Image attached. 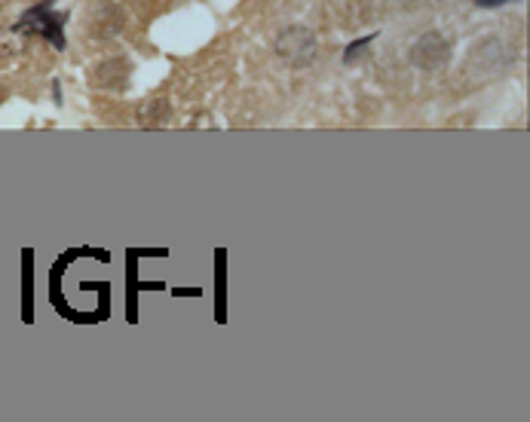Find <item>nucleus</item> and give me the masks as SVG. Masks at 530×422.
Wrapping results in <instances>:
<instances>
[{
    "label": "nucleus",
    "mask_w": 530,
    "mask_h": 422,
    "mask_svg": "<svg viewBox=\"0 0 530 422\" xmlns=\"http://www.w3.org/2000/svg\"><path fill=\"white\" fill-rule=\"evenodd\" d=\"M53 98H55V104H61V86L59 83H53Z\"/></svg>",
    "instance_id": "6e6552de"
},
{
    "label": "nucleus",
    "mask_w": 530,
    "mask_h": 422,
    "mask_svg": "<svg viewBox=\"0 0 530 422\" xmlns=\"http://www.w3.org/2000/svg\"><path fill=\"white\" fill-rule=\"evenodd\" d=\"M273 52L288 68H310L319 52V37L310 25H288L273 40Z\"/></svg>",
    "instance_id": "f03ea898"
},
{
    "label": "nucleus",
    "mask_w": 530,
    "mask_h": 422,
    "mask_svg": "<svg viewBox=\"0 0 530 422\" xmlns=\"http://www.w3.org/2000/svg\"><path fill=\"white\" fill-rule=\"evenodd\" d=\"M414 68L426 70V74H438L451 64V43L442 31H423L420 37L411 43V52H408Z\"/></svg>",
    "instance_id": "20e7f679"
},
{
    "label": "nucleus",
    "mask_w": 530,
    "mask_h": 422,
    "mask_svg": "<svg viewBox=\"0 0 530 422\" xmlns=\"http://www.w3.org/2000/svg\"><path fill=\"white\" fill-rule=\"evenodd\" d=\"M506 3H518V0H475L478 10H497V6H506Z\"/></svg>",
    "instance_id": "0eeeda50"
},
{
    "label": "nucleus",
    "mask_w": 530,
    "mask_h": 422,
    "mask_svg": "<svg viewBox=\"0 0 530 422\" xmlns=\"http://www.w3.org/2000/svg\"><path fill=\"white\" fill-rule=\"evenodd\" d=\"M126 77H129V70H120V74L114 70V59L104 61L102 68L95 70V80L102 83V86H114V83H117V86H123V83H126Z\"/></svg>",
    "instance_id": "39448f33"
},
{
    "label": "nucleus",
    "mask_w": 530,
    "mask_h": 422,
    "mask_svg": "<svg viewBox=\"0 0 530 422\" xmlns=\"http://www.w3.org/2000/svg\"><path fill=\"white\" fill-rule=\"evenodd\" d=\"M53 3H40V6H31L22 19L12 25L16 34H40L53 49H65L68 40H65V19L68 12H55L49 10Z\"/></svg>",
    "instance_id": "7ed1b4c3"
},
{
    "label": "nucleus",
    "mask_w": 530,
    "mask_h": 422,
    "mask_svg": "<svg viewBox=\"0 0 530 422\" xmlns=\"http://www.w3.org/2000/svg\"><path fill=\"white\" fill-rule=\"evenodd\" d=\"M509 46L503 37L491 34V37L478 40L469 46L466 52V61H463V80L466 83H487V80H497L500 74L509 68Z\"/></svg>",
    "instance_id": "f257e3e1"
},
{
    "label": "nucleus",
    "mask_w": 530,
    "mask_h": 422,
    "mask_svg": "<svg viewBox=\"0 0 530 422\" xmlns=\"http://www.w3.org/2000/svg\"><path fill=\"white\" fill-rule=\"evenodd\" d=\"M374 40H377V34H362V37H356V40L350 43V46L343 49V61H356V55L362 52L365 46H371Z\"/></svg>",
    "instance_id": "423d86ee"
}]
</instances>
